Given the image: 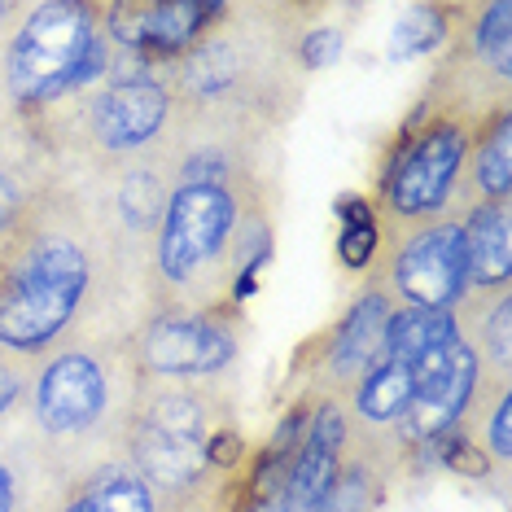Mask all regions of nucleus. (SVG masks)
Instances as JSON below:
<instances>
[{"instance_id":"obj_1","label":"nucleus","mask_w":512,"mask_h":512,"mask_svg":"<svg viewBox=\"0 0 512 512\" xmlns=\"http://www.w3.org/2000/svg\"><path fill=\"white\" fill-rule=\"evenodd\" d=\"M88 289V259L75 241L44 237L27 250L0 289V342L14 351H40L71 324Z\"/></svg>"},{"instance_id":"obj_2","label":"nucleus","mask_w":512,"mask_h":512,"mask_svg":"<svg viewBox=\"0 0 512 512\" xmlns=\"http://www.w3.org/2000/svg\"><path fill=\"white\" fill-rule=\"evenodd\" d=\"M106 62V44L92 31L84 5H44L27 18L9 49V84L22 101H44L79 88Z\"/></svg>"},{"instance_id":"obj_3","label":"nucleus","mask_w":512,"mask_h":512,"mask_svg":"<svg viewBox=\"0 0 512 512\" xmlns=\"http://www.w3.org/2000/svg\"><path fill=\"white\" fill-rule=\"evenodd\" d=\"M237 224V206L224 184H180L167 206V224L158 241V267L171 281H189L206 259H215Z\"/></svg>"},{"instance_id":"obj_4","label":"nucleus","mask_w":512,"mask_h":512,"mask_svg":"<svg viewBox=\"0 0 512 512\" xmlns=\"http://www.w3.org/2000/svg\"><path fill=\"white\" fill-rule=\"evenodd\" d=\"M206 416L184 394H167L136 429V460L158 486H193L206 469Z\"/></svg>"},{"instance_id":"obj_5","label":"nucleus","mask_w":512,"mask_h":512,"mask_svg":"<svg viewBox=\"0 0 512 512\" xmlns=\"http://www.w3.org/2000/svg\"><path fill=\"white\" fill-rule=\"evenodd\" d=\"M469 281V254H464V232L456 224L425 228L412 237L394 263V285L407 294L412 307L447 311L464 294Z\"/></svg>"},{"instance_id":"obj_6","label":"nucleus","mask_w":512,"mask_h":512,"mask_svg":"<svg viewBox=\"0 0 512 512\" xmlns=\"http://www.w3.org/2000/svg\"><path fill=\"white\" fill-rule=\"evenodd\" d=\"M416 386H412V403H407L403 421L412 438H442L456 416L464 412L473 394V377H477V355L464 342L442 346L438 355L421 359L412 368Z\"/></svg>"},{"instance_id":"obj_7","label":"nucleus","mask_w":512,"mask_h":512,"mask_svg":"<svg viewBox=\"0 0 512 512\" xmlns=\"http://www.w3.org/2000/svg\"><path fill=\"white\" fill-rule=\"evenodd\" d=\"M464 162L460 127L442 123L416 141L390 171V206L399 215H429L456 189V171Z\"/></svg>"},{"instance_id":"obj_8","label":"nucleus","mask_w":512,"mask_h":512,"mask_svg":"<svg viewBox=\"0 0 512 512\" xmlns=\"http://www.w3.org/2000/svg\"><path fill=\"white\" fill-rule=\"evenodd\" d=\"M346 421L337 407H320L311 416V429L302 434L294 460L281 482V512H324L337 491V469H342Z\"/></svg>"},{"instance_id":"obj_9","label":"nucleus","mask_w":512,"mask_h":512,"mask_svg":"<svg viewBox=\"0 0 512 512\" xmlns=\"http://www.w3.org/2000/svg\"><path fill=\"white\" fill-rule=\"evenodd\" d=\"M36 412L53 434H79L106 412V377L88 355H62L44 368Z\"/></svg>"},{"instance_id":"obj_10","label":"nucleus","mask_w":512,"mask_h":512,"mask_svg":"<svg viewBox=\"0 0 512 512\" xmlns=\"http://www.w3.org/2000/svg\"><path fill=\"white\" fill-rule=\"evenodd\" d=\"M232 355V337L211 320H158L145 333V359L154 372H215Z\"/></svg>"},{"instance_id":"obj_11","label":"nucleus","mask_w":512,"mask_h":512,"mask_svg":"<svg viewBox=\"0 0 512 512\" xmlns=\"http://www.w3.org/2000/svg\"><path fill=\"white\" fill-rule=\"evenodd\" d=\"M167 119V92L158 84H114L92 110V132L106 149H136Z\"/></svg>"},{"instance_id":"obj_12","label":"nucleus","mask_w":512,"mask_h":512,"mask_svg":"<svg viewBox=\"0 0 512 512\" xmlns=\"http://www.w3.org/2000/svg\"><path fill=\"white\" fill-rule=\"evenodd\" d=\"M219 14L215 5H189V0H171V5H119L114 9V36L132 44V53H176L184 49L202 22Z\"/></svg>"},{"instance_id":"obj_13","label":"nucleus","mask_w":512,"mask_h":512,"mask_svg":"<svg viewBox=\"0 0 512 512\" xmlns=\"http://www.w3.org/2000/svg\"><path fill=\"white\" fill-rule=\"evenodd\" d=\"M451 342H460L451 311L412 307V302H407L403 311H394V316L386 320V342H381V355L399 359V364H407V368H416L421 359L438 355L442 346H451Z\"/></svg>"},{"instance_id":"obj_14","label":"nucleus","mask_w":512,"mask_h":512,"mask_svg":"<svg viewBox=\"0 0 512 512\" xmlns=\"http://www.w3.org/2000/svg\"><path fill=\"white\" fill-rule=\"evenodd\" d=\"M386 320L390 307L381 294H368L351 307V316L342 320V329L333 337V351H329V368L342 372V377H355L359 368L377 364L381 342H386Z\"/></svg>"},{"instance_id":"obj_15","label":"nucleus","mask_w":512,"mask_h":512,"mask_svg":"<svg viewBox=\"0 0 512 512\" xmlns=\"http://www.w3.org/2000/svg\"><path fill=\"white\" fill-rule=\"evenodd\" d=\"M464 232V254H469V276L477 285H504L512 267V246H508V211L504 202L482 206Z\"/></svg>"},{"instance_id":"obj_16","label":"nucleus","mask_w":512,"mask_h":512,"mask_svg":"<svg viewBox=\"0 0 512 512\" xmlns=\"http://www.w3.org/2000/svg\"><path fill=\"white\" fill-rule=\"evenodd\" d=\"M412 386H416L412 368L399 364V359H381V364H372L364 386H359V412L368 421H394L412 403Z\"/></svg>"},{"instance_id":"obj_17","label":"nucleus","mask_w":512,"mask_h":512,"mask_svg":"<svg viewBox=\"0 0 512 512\" xmlns=\"http://www.w3.org/2000/svg\"><path fill=\"white\" fill-rule=\"evenodd\" d=\"M75 508L79 512H154V499H149V486L136 473L106 469L101 477H92V486Z\"/></svg>"},{"instance_id":"obj_18","label":"nucleus","mask_w":512,"mask_h":512,"mask_svg":"<svg viewBox=\"0 0 512 512\" xmlns=\"http://www.w3.org/2000/svg\"><path fill=\"white\" fill-rule=\"evenodd\" d=\"M337 219H342V237H337V254L346 267H364L377 250V219L368 215V206L359 197L337 202Z\"/></svg>"},{"instance_id":"obj_19","label":"nucleus","mask_w":512,"mask_h":512,"mask_svg":"<svg viewBox=\"0 0 512 512\" xmlns=\"http://www.w3.org/2000/svg\"><path fill=\"white\" fill-rule=\"evenodd\" d=\"M508 22H512V5H508V0L491 5V9H486V18L477 22V53H482L499 75L512 71V31H508Z\"/></svg>"},{"instance_id":"obj_20","label":"nucleus","mask_w":512,"mask_h":512,"mask_svg":"<svg viewBox=\"0 0 512 512\" xmlns=\"http://www.w3.org/2000/svg\"><path fill=\"white\" fill-rule=\"evenodd\" d=\"M477 184H482L491 197H504L508 184H512V154H508V119L495 123L491 141L482 145V154H477Z\"/></svg>"},{"instance_id":"obj_21","label":"nucleus","mask_w":512,"mask_h":512,"mask_svg":"<svg viewBox=\"0 0 512 512\" xmlns=\"http://www.w3.org/2000/svg\"><path fill=\"white\" fill-rule=\"evenodd\" d=\"M442 18L434 14V9H416L412 18H403L399 27H394V44H390V57H416L425 49H434V44L442 40Z\"/></svg>"},{"instance_id":"obj_22","label":"nucleus","mask_w":512,"mask_h":512,"mask_svg":"<svg viewBox=\"0 0 512 512\" xmlns=\"http://www.w3.org/2000/svg\"><path fill=\"white\" fill-rule=\"evenodd\" d=\"M119 206H123V219H127L132 228L154 224V215H158V206H162V189H158V180H154V176H145V171H132V180L123 184Z\"/></svg>"},{"instance_id":"obj_23","label":"nucleus","mask_w":512,"mask_h":512,"mask_svg":"<svg viewBox=\"0 0 512 512\" xmlns=\"http://www.w3.org/2000/svg\"><path fill=\"white\" fill-rule=\"evenodd\" d=\"M237 79V66H232V53L224 44H211V49L197 53V62L189 66V88L193 92H219Z\"/></svg>"},{"instance_id":"obj_24","label":"nucleus","mask_w":512,"mask_h":512,"mask_svg":"<svg viewBox=\"0 0 512 512\" xmlns=\"http://www.w3.org/2000/svg\"><path fill=\"white\" fill-rule=\"evenodd\" d=\"M342 53H346V36L337 27H316V31H307V40H302V62H307L311 71L333 66Z\"/></svg>"},{"instance_id":"obj_25","label":"nucleus","mask_w":512,"mask_h":512,"mask_svg":"<svg viewBox=\"0 0 512 512\" xmlns=\"http://www.w3.org/2000/svg\"><path fill=\"white\" fill-rule=\"evenodd\" d=\"M508 320H512V307L508 302H499L491 324H486V337H491V355L495 359H508Z\"/></svg>"},{"instance_id":"obj_26","label":"nucleus","mask_w":512,"mask_h":512,"mask_svg":"<svg viewBox=\"0 0 512 512\" xmlns=\"http://www.w3.org/2000/svg\"><path fill=\"white\" fill-rule=\"evenodd\" d=\"M508 425H512V407L504 399V403H499V412H495V421H491V447H495V456H508V451H512Z\"/></svg>"},{"instance_id":"obj_27","label":"nucleus","mask_w":512,"mask_h":512,"mask_svg":"<svg viewBox=\"0 0 512 512\" xmlns=\"http://www.w3.org/2000/svg\"><path fill=\"white\" fill-rule=\"evenodd\" d=\"M14 215H18V189L5 176H0V228H5Z\"/></svg>"},{"instance_id":"obj_28","label":"nucleus","mask_w":512,"mask_h":512,"mask_svg":"<svg viewBox=\"0 0 512 512\" xmlns=\"http://www.w3.org/2000/svg\"><path fill=\"white\" fill-rule=\"evenodd\" d=\"M14 399H18V377H14V372L0 368V416H5L9 407H14Z\"/></svg>"},{"instance_id":"obj_29","label":"nucleus","mask_w":512,"mask_h":512,"mask_svg":"<svg viewBox=\"0 0 512 512\" xmlns=\"http://www.w3.org/2000/svg\"><path fill=\"white\" fill-rule=\"evenodd\" d=\"M9 508H14V477L0 464V512H9Z\"/></svg>"},{"instance_id":"obj_30","label":"nucleus","mask_w":512,"mask_h":512,"mask_svg":"<svg viewBox=\"0 0 512 512\" xmlns=\"http://www.w3.org/2000/svg\"><path fill=\"white\" fill-rule=\"evenodd\" d=\"M66 512H79V508H75V504H71V508H66Z\"/></svg>"},{"instance_id":"obj_31","label":"nucleus","mask_w":512,"mask_h":512,"mask_svg":"<svg viewBox=\"0 0 512 512\" xmlns=\"http://www.w3.org/2000/svg\"><path fill=\"white\" fill-rule=\"evenodd\" d=\"M0 18H5V5H0Z\"/></svg>"},{"instance_id":"obj_32","label":"nucleus","mask_w":512,"mask_h":512,"mask_svg":"<svg viewBox=\"0 0 512 512\" xmlns=\"http://www.w3.org/2000/svg\"><path fill=\"white\" fill-rule=\"evenodd\" d=\"M272 512H281V508H272Z\"/></svg>"}]
</instances>
